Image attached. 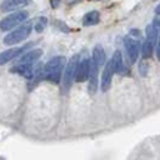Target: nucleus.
<instances>
[{
    "label": "nucleus",
    "instance_id": "4468645a",
    "mask_svg": "<svg viewBox=\"0 0 160 160\" xmlns=\"http://www.w3.org/2000/svg\"><path fill=\"white\" fill-rule=\"evenodd\" d=\"M99 21V12L97 11H91L88 12L85 17H83V24L85 25H95Z\"/></svg>",
    "mask_w": 160,
    "mask_h": 160
},
{
    "label": "nucleus",
    "instance_id": "a211bd4d",
    "mask_svg": "<svg viewBox=\"0 0 160 160\" xmlns=\"http://www.w3.org/2000/svg\"><path fill=\"white\" fill-rule=\"evenodd\" d=\"M157 48H156V55H157V58L160 59V37H159V40H157Z\"/></svg>",
    "mask_w": 160,
    "mask_h": 160
},
{
    "label": "nucleus",
    "instance_id": "ddd939ff",
    "mask_svg": "<svg viewBox=\"0 0 160 160\" xmlns=\"http://www.w3.org/2000/svg\"><path fill=\"white\" fill-rule=\"evenodd\" d=\"M25 5H28L27 0H6V2H2L0 9H2L3 12L15 11V9H18L19 6H25Z\"/></svg>",
    "mask_w": 160,
    "mask_h": 160
},
{
    "label": "nucleus",
    "instance_id": "423d86ee",
    "mask_svg": "<svg viewBox=\"0 0 160 160\" xmlns=\"http://www.w3.org/2000/svg\"><path fill=\"white\" fill-rule=\"evenodd\" d=\"M27 48H28V46H21V48H11V49H8V51L2 52V53H0V65L8 64L9 61L15 59V58H19L24 53V52L27 51Z\"/></svg>",
    "mask_w": 160,
    "mask_h": 160
},
{
    "label": "nucleus",
    "instance_id": "f03ea898",
    "mask_svg": "<svg viewBox=\"0 0 160 160\" xmlns=\"http://www.w3.org/2000/svg\"><path fill=\"white\" fill-rule=\"evenodd\" d=\"M31 30H33V22H30V21L28 22H24L22 25H19L13 31H11L9 34H6L5 39H3V43L5 45H17V43H21L22 40H25L30 36Z\"/></svg>",
    "mask_w": 160,
    "mask_h": 160
},
{
    "label": "nucleus",
    "instance_id": "6ab92c4d",
    "mask_svg": "<svg viewBox=\"0 0 160 160\" xmlns=\"http://www.w3.org/2000/svg\"><path fill=\"white\" fill-rule=\"evenodd\" d=\"M156 13H157V17H159V15H160V5L157 6V8H156Z\"/></svg>",
    "mask_w": 160,
    "mask_h": 160
},
{
    "label": "nucleus",
    "instance_id": "f3484780",
    "mask_svg": "<svg viewBox=\"0 0 160 160\" xmlns=\"http://www.w3.org/2000/svg\"><path fill=\"white\" fill-rule=\"evenodd\" d=\"M151 25H153V28H154L156 33H157V34L160 36V18H159V17H156V18H154V21H153V24H151Z\"/></svg>",
    "mask_w": 160,
    "mask_h": 160
},
{
    "label": "nucleus",
    "instance_id": "7ed1b4c3",
    "mask_svg": "<svg viewBox=\"0 0 160 160\" xmlns=\"http://www.w3.org/2000/svg\"><path fill=\"white\" fill-rule=\"evenodd\" d=\"M27 18H28V12L27 11L13 12V13L8 15L6 18H3V19L0 21V30H2V31H11L12 28L22 25V24L27 21Z\"/></svg>",
    "mask_w": 160,
    "mask_h": 160
},
{
    "label": "nucleus",
    "instance_id": "39448f33",
    "mask_svg": "<svg viewBox=\"0 0 160 160\" xmlns=\"http://www.w3.org/2000/svg\"><path fill=\"white\" fill-rule=\"evenodd\" d=\"M125 49H126V55L129 58V62L131 64L137 62L138 55H139V52H141V45H139V42H138L137 39L131 37V36H128L125 39Z\"/></svg>",
    "mask_w": 160,
    "mask_h": 160
},
{
    "label": "nucleus",
    "instance_id": "dca6fc26",
    "mask_svg": "<svg viewBox=\"0 0 160 160\" xmlns=\"http://www.w3.org/2000/svg\"><path fill=\"white\" fill-rule=\"evenodd\" d=\"M46 24H48V19H46L45 17L43 18H39V21H37V24L34 25V28L37 33H40V31H43V28L46 27Z\"/></svg>",
    "mask_w": 160,
    "mask_h": 160
},
{
    "label": "nucleus",
    "instance_id": "9d476101",
    "mask_svg": "<svg viewBox=\"0 0 160 160\" xmlns=\"http://www.w3.org/2000/svg\"><path fill=\"white\" fill-rule=\"evenodd\" d=\"M89 77V59H82L76 70V82H85Z\"/></svg>",
    "mask_w": 160,
    "mask_h": 160
},
{
    "label": "nucleus",
    "instance_id": "2eb2a0df",
    "mask_svg": "<svg viewBox=\"0 0 160 160\" xmlns=\"http://www.w3.org/2000/svg\"><path fill=\"white\" fill-rule=\"evenodd\" d=\"M153 51H154V43H151V42H148V40H145V42L142 43V46H141V53H142V57L144 58L151 57Z\"/></svg>",
    "mask_w": 160,
    "mask_h": 160
},
{
    "label": "nucleus",
    "instance_id": "9b49d317",
    "mask_svg": "<svg viewBox=\"0 0 160 160\" xmlns=\"http://www.w3.org/2000/svg\"><path fill=\"white\" fill-rule=\"evenodd\" d=\"M91 59L93 61V64L97 65L98 68L104 65V62H105V52H104V49H102V46L101 45H97L95 48H93Z\"/></svg>",
    "mask_w": 160,
    "mask_h": 160
},
{
    "label": "nucleus",
    "instance_id": "1a4fd4ad",
    "mask_svg": "<svg viewBox=\"0 0 160 160\" xmlns=\"http://www.w3.org/2000/svg\"><path fill=\"white\" fill-rule=\"evenodd\" d=\"M42 53H43L42 49H33V51L25 52L18 58V64H36V61L42 57Z\"/></svg>",
    "mask_w": 160,
    "mask_h": 160
},
{
    "label": "nucleus",
    "instance_id": "6e6552de",
    "mask_svg": "<svg viewBox=\"0 0 160 160\" xmlns=\"http://www.w3.org/2000/svg\"><path fill=\"white\" fill-rule=\"evenodd\" d=\"M113 74H114V71H113V64H111V61H108V62L105 64V67H104L102 79H101V89H102V92H107L110 89Z\"/></svg>",
    "mask_w": 160,
    "mask_h": 160
},
{
    "label": "nucleus",
    "instance_id": "20e7f679",
    "mask_svg": "<svg viewBox=\"0 0 160 160\" xmlns=\"http://www.w3.org/2000/svg\"><path fill=\"white\" fill-rule=\"evenodd\" d=\"M79 55H73L70 58V61L67 62L65 65V70H64V77H62V82H64V89L67 91L70 89L71 83L74 82V77H76V70H77V65H79Z\"/></svg>",
    "mask_w": 160,
    "mask_h": 160
},
{
    "label": "nucleus",
    "instance_id": "aec40b11",
    "mask_svg": "<svg viewBox=\"0 0 160 160\" xmlns=\"http://www.w3.org/2000/svg\"><path fill=\"white\" fill-rule=\"evenodd\" d=\"M51 5L52 6H58V5H59V2H51Z\"/></svg>",
    "mask_w": 160,
    "mask_h": 160
},
{
    "label": "nucleus",
    "instance_id": "0eeeda50",
    "mask_svg": "<svg viewBox=\"0 0 160 160\" xmlns=\"http://www.w3.org/2000/svg\"><path fill=\"white\" fill-rule=\"evenodd\" d=\"M98 67L93 64L92 59H89V86H88V89H89V93L93 95L95 92H97V86H98Z\"/></svg>",
    "mask_w": 160,
    "mask_h": 160
},
{
    "label": "nucleus",
    "instance_id": "f8f14e48",
    "mask_svg": "<svg viewBox=\"0 0 160 160\" xmlns=\"http://www.w3.org/2000/svg\"><path fill=\"white\" fill-rule=\"evenodd\" d=\"M111 64H113V71L117 73V74H122L123 73V70H125V64H123V55H122V52L120 51H116L113 58L110 59Z\"/></svg>",
    "mask_w": 160,
    "mask_h": 160
},
{
    "label": "nucleus",
    "instance_id": "f257e3e1",
    "mask_svg": "<svg viewBox=\"0 0 160 160\" xmlns=\"http://www.w3.org/2000/svg\"><path fill=\"white\" fill-rule=\"evenodd\" d=\"M67 65V59L64 57H53L43 65V77L52 83H59L62 70Z\"/></svg>",
    "mask_w": 160,
    "mask_h": 160
}]
</instances>
